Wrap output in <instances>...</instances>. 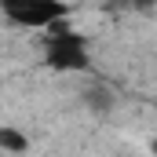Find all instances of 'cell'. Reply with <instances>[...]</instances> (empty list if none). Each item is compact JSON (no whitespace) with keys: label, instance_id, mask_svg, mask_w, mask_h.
Here are the masks:
<instances>
[{"label":"cell","instance_id":"cell-3","mask_svg":"<svg viewBox=\"0 0 157 157\" xmlns=\"http://www.w3.org/2000/svg\"><path fill=\"white\" fill-rule=\"evenodd\" d=\"M80 102H84L95 117H110L113 106H117V95H113L110 84H88V88L80 91Z\"/></svg>","mask_w":157,"mask_h":157},{"label":"cell","instance_id":"cell-2","mask_svg":"<svg viewBox=\"0 0 157 157\" xmlns=\"http://www.w3.org/2000/svg\"><path fill=\"white\" fill-rule=\"evenodd\" d=\"M0 15L22 29H51L55 22L70 18L66 0H0Z\"/></svg>","mask_w":157,"mask_h":157},{"label":"cell","instance_id":"cell-6","mask_svg":"<svg viewBox=\"0 0 157 157\" xmlns=\"http://www.w3.org/2000/svg\"><path fill=\"white\" fill-rule=\"evenodd\" d=\"M106 7H113V11H128V0H106Z\"/></svg>","mask_w":157,"mask_h":157},{"label":"cell","instance_id":"cell-4","mask_svg":"<svg viewBox=\"0 0 157 157\" xmlns=\"http://www.w3.org/2000/svg\"><path fill=\"white\" fill-rule=\"evenodd\" d=\"M0 154H11V157H26L29 154V135L15 124H0Z\"/></svg>","mask_w":157,"mask_h":157},{"label":"cell","instance_id":"cell-1","mask_svg":"<svg viewBox=\"0 0 157 157\" xmlns=\"http://www.w3.org/2000/svg\"><path fill=\"white\" fill-rule=\"evenodd\" d=\"M44 66L55 73H88L95 66L88 37L70 26V18L44 29Z\"/></svg>","mask_w":157,"mask_h":157},{"label":"cell","instance_id":"cell-5","mask_svg":"<svg viewBox=\"0 0 157 157\" xmlns=\"http://www.w3.org/2000/svg\"><path fill=\"white\" fill-rule=\"evenodd\" d=\"M157 0H128V11H139V15H154Z\"/></svg>","mask_w":157,"mask_h":157}]
</instances>
